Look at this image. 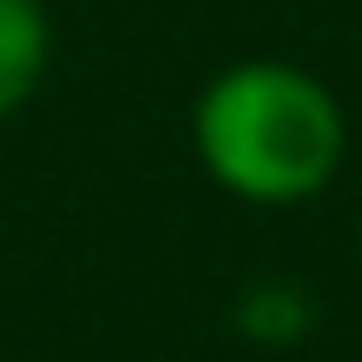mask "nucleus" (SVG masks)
<instances>
[{
  "label": "nucleus",
  "instance_id": "nucleus-2",
  "mask_svg": "<svg viewBox=\"0 0 362 362\" xmlns=\"http://www.w3.org/2000/svg\"><path fill=\"white\" fill-rule=\"evenodd\" d=\"M54 67V13L47 0H0V121L21 115Z\"/></svg>",
  "mask_w": 362,
  "mask_h": 362
},
{
  "label": "nucleus",
  "instance_id": "nucleus-4",
  "mask_svg": "<svg viewBox=\"0 0 362 362\" xmlns=\"http://www.w3.org/2000/svg\"><path fill=\"white\" fill-rule=\"evenodd\" d=\"M356 275H362V215H356Z\"/></svg>",
  "mask_w": 362,
  "mask_h": 362
},
{
  "label": "nucleus",
  "instance_id": "nucleus-1",
  "mask_svg": "<svg viewBox=\"0 0 362 362\" xmlns=\"http://www.w3.org/2000/svg\"><path fill=\"white\" fill-rule=\"evenodd\" d=\"M202 175L242 208H309L349 168L342 94L302 61L248 54L202 81L188 107Z\"/></svg>",
  "mask_w": 362,
  "mask_h": 362
},
{
  "label": "nucleus",
  "instance_id": "nucleus-3",
  "mask_svg": "<svg viewBox=\"0 0 362 362\" xmlns=\"http://www.w3.org/2000/svg\"><path fill=\"white\" fill-rule=\"evenodd\" d=\"M315 322V302L302 282H282V275H269V282H248L242 296H235V329H242L248 342H296L309 336Z\"/></svg>",
  "mask_w": 362,
  "mask_h": 362
}]
</instances>
